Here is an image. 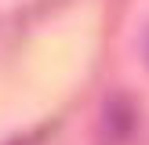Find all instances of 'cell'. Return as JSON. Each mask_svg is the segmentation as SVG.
<instances>
[{
    "instance_id": "obj_1",
    "label": "cell",
    "mask_w": 149,
    "mask_h": 145,
    "mask_svg": "<svg viewBox=\"0 0 149 145\" xmlns=\"http://www.w3.org/2000/svg\"><path fill=\"white\" fill-rule=\"evenodd\" d=\"M11 145H26V142H11Z\"/></svg>"
}]
</instances>
